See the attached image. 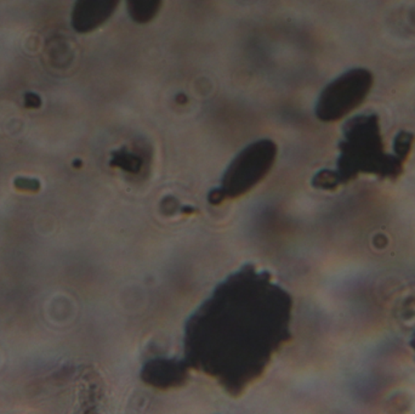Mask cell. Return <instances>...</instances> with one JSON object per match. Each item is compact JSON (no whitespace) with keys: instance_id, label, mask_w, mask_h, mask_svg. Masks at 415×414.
<instances>
[{"instance_id":"2","label":"cell","mask_w":415,"mask_h":414,"mask_svg":"<svg viewBox=\"0 0 415 414\" xmlns=\"http://www.w3.org/2000/svg\"><path fill=\"white\" fill-rule=\"evenodd\" d=\"M341 156L338 172H323L315 177L317 187H333L355 177L358 172L397 175L401 157L384 154L380 127L377 115L357 116L344 127V140L340 143Z\"/></svg>"},{"instance_id":"8","label":"cell","mask_w":415,"mask_h":414,"mask_svg":"<svg viewBox=\"0 0 415 414\" xmlns=\"http://www.w3.org/2000/svg\"><path fill=\"white\" fill-rule=\"evenodd\" d=\"M14 184L17 190L29 191V192H38L40 190V182L37 179L16 177Z\"/></svg>"},{"instance_id":"6","label":"cell","mask_w":415,"mask_h":414,"mask_svg":"<svg viewBox=\"0 0 415 414\" xmlns=\"http://www.w3.org/2000/svg\"><path fill=\"white\" fill-rule=\"evenodd\" d=\"M120 0H76L72 27L78 33H90L113 16Z\"/></svg>"},{"instance_id":"1","label":"cell","mask_w":415,"mask_h":414,"mask_svg":"<svg viewBox=\"0 0 415 414\" xmlns=\"http://www.w3.org/2000/svg\"><path fill=\"white\" fill-rule=\"evenodd\" d=\"M291 294L268 272L247 264L187 319L185 360L229 395H242L291 340Z\"/></svg>"},{"instance_id":"5","label":"cell","mask_w":415,"mask_h":414,"mask_svg":"<svg viewBox=\"0 0 415 414\" xmlns=\"http://www.w3.org/2000/svg\"><path fill=\"white\" fill-rule=\"evenodd\" d=\"M188 369L185 358L154 357L143 365L140 376L146 385L168 390L185 385L190 378Z\"/></svg>"},{"instance_id":"9","label":"cell","mask_w":415,"mask_h":414,"mask_svg":"<svg viewBox=\"0 0 415 414\" xmlns=\"http://www.w3.org/2000/svg\"><path fill=\"white\" fill-rule=\"evenodd\" d=\"M42 104H43V101H42V97L38 94L31 93V91L24 94V107L26 109L37 110V109L42 107Z\"/></svg>"},{"instance_id":"3","label":"cell","mask_w":415,"mask_h":414,"mask_svg":"<svg viewBox=\"0 0 415 414\" xmlns=\"http://www.w3.org/2000/svg\"><path fill=\"white\" fill-rule=\"evenodd\" d=\"M277 152V145L270 138H261L243 148L229 163L219 187L210 192V203L219 205L248 193L272 169Z\"/></svg>"},{"instance_id":"7","label":"cell","mask_w":415,"mask_h":414,"mask_svg":"<svg viewBox=\"0 0 415 414\" xmlns=\"http://www.w3.org/2000/svg\"><path fill=\"white\" fill-rule=\"evenodd\" d=\"M130 19L138 24H149L157 17L163 0H125Z\"/></svg>"},{"instance_id":"4","label":"cell","mask_w":415,"mask_h":414,"mask_svg":"<svg viewBox=\"0 0 415 414\" xmlns=\"http://www.w3.org/2000/svg\"><path fill=\"white\" fill-rule=\"evenodd\" d=\"M373 84L374 77L367 68H352L345 72L320 93L316 104V117L325 123L345 118L366 101Z\"/></svg>"}]
</instances>
